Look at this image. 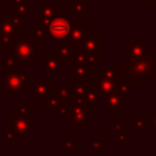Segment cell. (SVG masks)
<instances>
[{"label": "cell", "mask_w": 156, "mask_h": 156, "mask_svg": "<svg viewBox=\"0 0 156 156\" xmlns=\"http://www.w3.org/2000/svg\"><path fill=\"white\" fill-rule=\"evenodd\" d=\"M58 117L63 119L66 126L69 127L72 130H80L84 126H87L90 121L88 113L74 101L69 102L68 107H65L58 113Z\"/></svg>", "instance_id": "3957f363"}, {"label": "cell", "mask_w": 156, "mask_h": 156, "mask_svg": "<svg viewBox=\"0 0 156 156\" xmlns=\"http://www.w3.org/2000/svg\"><path fill=\"white\" fill-rule=\"evenodd\" d=\"M55 84L54 80H33L32 82V95L39 104H43L51 94Z\"/></svg>", "instance_id": "30bf717a"}, {"label": "cell", "mask_w": 156, "mask_h": 156, "mask_svg": "<svg viewBox=\"0 0 156 156\" xmlns=\"http://www.w3.org/2000/svg\"><path fill=\"white\" fill-rule=\"evenodd\" d=\"M84 52H85V51H84ZM85 57H87V61H88L91 66H94L95 63H98V62H99V55H98V54L85 52Z\"/></svg>", "instance_id": "d6a6232c"}, {"label": "cell", "mask_w": 156, "mask_h": 156, "mask_svg": "<svg viewBox=\"0 0 156 156\" xmlns=\"http://www.w3.org/2000/svg\"><path fill=\"white\" fill-rule=\"evenodd\" d=\"M152 66H154V72H155V74H156V54H155V58H154V63H152Z\"/></svg>", "instance_id": "ab89813d"}, {"label": "cell", "mask_w": 156, "mask_h": 156, "mask_svg": "<svg viewBox=\"0 0 156 156\" xmlns=\"http://www.w3.org/2000/svg\"><path fill=\"white\" fill-rule=\"evenodd\" d=\"M57 94H58L60 99H62L66 104H69V102L73 100V87H72V85L60 87Z\"/></svg>", "instance_id": "cb8c5ba5"}, {"label": "cell", "mask_w": 156, "mask_h": 156, "mask_svg": "<svg viewBox=\"0 0 156 156\" xmlns=\"http://www.w3.org/2000/svg\"><path fill=\"white\" fill-rule=\"evenodd\" d=\"M32 30H33V37L40 43L44 38H46L48 37V28H45V27H43V26H40V24H33L32 26Z\"/></svg>", "instance_id": "484cf974"}, {"label": "cell", "mask_w": 156, "mask_h": 156, "mask_svg": "<svg viewBox=\"0 0 156 156\" xmlns=\"http://www.w3.org/2000/svg\"><path fill=\"white\" fill-rule=\"evenodd\" d=\"M27 2V0H9V7L10 9H17L22 4Z\"/></svg>", "instance_id": "e575fe53"}, {"label": "cell", "mask_w": 156, "mask_h": 156, "mask_svg": "<svg viewBox=\"0 0 156 156\" xmlns=\"http://www.w3.org/2000/svg\"><path fill=\"white\" fill-rule=\"evenodd\" d=\"M15 112L20 113V115H24V116H33V110L30 107L27 106L26 102H16L15 104Z\"/></svg>", "instance_id": "4316f807"}, {"label": "cell", "mask_w": 156, "mask_h": 156, "mask_svg": "<svg viewBox=\"0 0 156 156\" xmlns=\"http://www.w3.org/2000/svg\"><path fill=\"white\" fill-rule=\"evenodd\" d=\"M32 74L27 72V69L20 71H9L4 72V88L9 91L11 98H15L16 91H26L27 82L32 80Z\"/></svg>", "instance_id": "277c9868"}, {"label": "cell", "mask_w": 156, "mask_h": 156, "mask_svg": "<svg viewBox=\"0 0 156 156\" xmlns=\"http://www.w3.org/2000/svg\"><path fill=\"white\" fill-rule=\"evenodd\" d=\"M4 72H5V67L2 63H0V74H4Z\"/></svg>", "instance_id": "f35d334b"}, {"label": "cell", "mask_w": 156, "mask_h": 156, "mask_svg": "<svg viewBox=\"0 0 156 156\" xmlns=\"http://www.w3.org/2000/svg\"><path fill=\"white\" fill-rule=\"evenodd\" d=\"M60 4L58 2H39L37 5V18L38 24L49 28L51 21L58 16Z\"/></svg>", "instance_id": "52a82bcc"}, {"label": "cell", "mask_w": 156, "mask_h": 156, "mask_svg": "<svg viewBox=\"0 0 156 156\" xmlns=\"http://www.w3.org/2000/svg\"><path fill=\"white\" fill-rule=\"evenodd\" d=\"M88 30L89 29H88L87 24L73 26V27H71V30H69V34H68L67 39L73 41V43H82V40L85 38Z\"/></svg>", "instance_id": "2e32d148"}, {"label": "cell", "mask_w": 156, "mask_h": 156, "mask_svg": "<svg viewBox=\"0 0 156 156\" xmlns=\"http://www.w3.org/2000/svg\"><path fill=\"white\" fill-rule=\"evenodd\" d=\"M58 88L60 87L55 85L52 91H51V94L49 95V98L43 102V107L46 108L48 112L51 113V115H54V113L58 115L61 112V110H63L66 107V102L62 99H60V96L57 94L58 93Z\"/></svg>", "instance_id": "4fadbf2b"}, {"label": "cell", "mask_w": 156, "mask_h": 156, "mask_svg": "<svg viewBox=\"0 0 156 156\" xmlns=\"http://www.w3.org/2000/svg\"><path fill=\"white\" fill-rule=\"evenodd\" d=\"M151 46H149L147 41H127L126 43V58L128 60H138L144 57Z\"/></svg>", "instance_id": "8fae6325"}, {"label": "cell", "mask_w": 156, "mask_h": 156, "mask_svg": "<svg viewBox=\"0 0 156 156\" xmlns=\"http://www.w3.org/2000/svg\"><path fill=\"white\" fill-rule=\"evenodd\" d=\"M60 147H74L76 146V143L72 140V138L69 135H66L65 139L62 141H60Z\"/></svg>", "instance_id": "1f68e13d"}, {"label": "cell", "mask_w": 156, "mask_h": 156, "mask_svg": "<svg viewBox=\"0 0 156 156\" xmlns=\"http://www.w3.org/2000/svg\"><path fill=\"white\" fill-rule=\"evenodd\" d=\"M99 98H100V95L94 89V87L93 85H88L87 87V90H85V94H84V99H85V101L93 108L99 107Z\"/></svg>", "instance_id": "ffe728a7"}, {"label": "cell", "mask_w": 156, "mask_h": 156, "mask_svg": "<svg viewBox=\"0 0 156 156\" xmlns=\"http://www.w3.org/2000/svg\"><path fill=\"white\" fill-rule=\"evenodd\" d=\"M54 52L62 58H71L72 52H73V41H71L68 39L62 40L60 43V45L54 49Z\"/></svg>", "instance_id": "e0dca14e"}, {"label": "cell", "mask_w": 156, "mask_h": 156, "mask_svg": "<svg viewBox=\"0 0 156 156\" xmlns=\"http://www.w3.org/2000/svg\"><path fill=\"white\" fill-rule=\"evenodd\" d=\"M87 87H88V85H82V84H76V85H73V99L83 98L84 94H85Z\"/></svg>", "instance_id": "f546056e"}, {"label": "cell", "mask_w": 156, "mask_h": 156, "mask_svg": "<svg viewBox=\"0 0 156 156\" xmlns=\"http://www.w3.org/2000/svg\"><path fill=\"white\" fill-rule=\"evenodd\" d=\"M115 80H116V89H115V91L117 94H119L121 96H124L127 99L133 95L132 85L126 79H115Z\"/></svg>", "instance_id": "d6986e66"}, {"label": "cell", "mask_w": 156, "mask_h": 156, "mask_svg": "<svg viewBox=\"0 0 156 156\" xmlns=\"http://www.w3.org/2000/svg\"><path fill=\"white\" fill-rule=\"evenodd\" d=\"M65 68V58L55 52L43 54V73L44 76H58Z\"/></svg>", "instance_id": "ba28073f"}, {"label": "cell", "mask_w": 156, "mask_h": 156, "mask_svg": "<svg viewBox=\"0 0 156 156\" xmlns=\"http://www.w3.org/2000/svg\"><path fill=\"white\" fill-rule=\"evenodd\" d=\"M104 140L105 138L102 135H94L93 139L87 143V146L88 147H101L104 144Z\"/></svg>", "instance_id": "f1b7e54d"}, {"label": "cell", "mask_w": 156, "mask_h": 156, "mask_svg": "<svg viewBox=\"0 0 156 156\" xmlns=\"http://www.w3.org/2000/svg\"><path fill=\"white\" fill-rule=\"evenodd\" d=\"M155 50H151L141 58L138 60H128L121 58V68L119 72L124 76L126 80L132 87H140L143 85L144 80H154L155 72H154V58H155Z\"/></svg>", "instance_id": "6da1fadb"}, {"label": "cell", "mask_w": 156, "mask_h": 156, "mask_svg": "<svg viewBox=\"0 0 156 156\" xmlns=\"http://www.w3.org/2000/svg\"><path fill=\"white\" fill-rule=\"evenodd\" d=\"M71 23L65 17V16H56L49 28H48V37L46 39L50 43H55V41H62L65 39H67L69 30H71Z\"/></svg>", "instance_id": "5b68a950"}, {"label": "cell", "mask_w": 156, "mask_h": 156, "mask_svg": "<svg viewBox=\"0 0 156 156\" xmlns=\"http://www.w3.org/2000/svg\"><path fill=\"white\" fill-rule=\"evenodd\" d=\"M143 2H151L154 5V7L156 9V0H143Z\"/></svg>", "instance_id": "74e56055"}, {"label": "cell", "mask_w": 156, "mask_h": 156, "mask_svg": "<svg viewBox=\"0 0 156 156\" xmlns=\"http://www.w3.org/2000/svg\"><path fill=\"white\" fill-rule=\"evenodd\" d=\"M115 136H116L119 146L126 147L127 146V126L122 124L119 128H117L115 130Z\"/></svg>", "instance_id": "d4e9b609"}, {"label": "cell", "mask_w": 156, "mask_h": 156, "mask_svg": "<svg viewBox=\"0 0 156 156\" xmlns=\"http://www.w3.org/2000/svg\"><path fill=\"white\" fill-rule=\"evenodd\" d=\"M116 72H117V68L115 67L113 63H105L104 67L98 71V76L99 78L116 79Z\"/></svg>", "instance_id": "44dd1931"}, {"label": "cell", "mask_w": 156, "mask_h": 156, "mask_svg": "<svg viewBox=\"0 0 156 156\" xmlns=\"http://www.w3.org/2000/svg\"><path fill=\"white\" fill-rule=\"evenodd\" d=\"M69 78L72 82L76 84H82V85H88V77L93 74L88 68H85L82 65H78L73 61L69 63Z\"/></svg>", "instance_id": "5bb4252c"}, {"label": "cell", "mask_w": 156, "mask_h": 156, "mask_svg": "<svg viewBox=\"0 0 156 156\" xmlns=\"http://www.w3.org/2000/svg\"><path fill=\"white\" fill-rule=\"evenodd\" d=\"M154 146H155V147H156V141H155V143H154Z\"/></svg>", "instance_id": "b9f144b4"}, {"label": "cell", "mask_w": 156, "mask_h": 156, "mask_svg": "<svg viewBox=\"0 0 156 156\" xmlns=\"http://www.w3.org/2000/svg\"><path fill=\"white\" fill-rule=\"evenodd\" d=\"M69 10H71V13L74 15L77 20H80L83 17V15L88 13V4L82 0H76V1L71 2Z\"/></svg>", "instance_id": "ac0fdd59"}, {"label": "cell", "mask_w": 156, "mask_h": 156, "mask_svg": "<svg viewBox=\"0 0 156 156\" xmlns=\"http://www.w3.org/2000/svg\"><path fill=\"white\" fill-rule=\"evenodd\" d=\"M146 118H147V122H149V124H150V126H152V127H154V129L156 130V113H155V112H152V113H149Z\"/></svg>", "instance_id": "d590c367"}, {"label": "cell", "mask_w": 156, "mask_h": 156, "mask_svg": "<svg viewBox=\"0 0 156 156\" xmlns=\"http://www.w3.org/2000/svg\"><path fill=\"white\" fill-rule=\"evenodd\" d=\"M122 124H123V123H122V121H121L119 118H116V119H115V122H113L112 124H110V126H108V129H110L111 132H115V130H116L117 128H119Z\"/></svg>", "instance_id": "8d00e7d4"}, {"label": "cell", "mask_w": 156, "mask_h": 156, "mask_svg": "<svg viewBox=\"0 0 156 156\" xmlns=\"http://www.w3.org/2000/svg\"><path fill=\"white\" fill-rule=\"evenodd\" d=\"M150 127L149 122H147V118H145L141 113H138L133 119H132V129L134 130H147Z\"/></svg>", "instance_id": "7402d4cb"}, {"label": "cell", "mask_w": 156, "mask_h": 156, "mask_svg": "<svg viewBox=\"0 0 156 156\" xmlns=\"http://www.w3.org/2000/svg\"><path fill=\"white\" fill-rule=\"evenodd\" d=\"M2 65H4V67H5V69H9V71H15V68H16V62H15V60L13 58H11V57H9V56H4V62H2Z\"/></svg>", "instance_id": "4dcf8cb0"}, {"label": "cell", "mask_w": 156, "mask_h": 156, "mask_svg": "<svg viewBox=\"0 0 156 156\" xmlns=\"http://www.w3.org/2000/svg\"><path fill=\"white\" fill-rule=\"evenodd\" d=\"M4 18L10 21L11 23L18 26V27H22L23 24H27V16L20 15V13H16V12L15 13H6L4 16Z\"/></svg>", "instance_id": "603a6c76"}, {"label": "cell", "mask_w": 156, "mask_h": 156, "mask_svg": "<svg viewBox=\"0 0 156 156\" xmlns=\"http://www.w3.org/2000/svg\"><path fill=\"white\" fill-rule=\"evenodd\" d=\"M93 87L98 91V94L102 98L115 93L116 89V80L115 79H105V78H98L93 80Z\"/></svg>", "instance_id": "9a60e30c"}, {"label": "cell", "mask_w": 156, "mask_h": 156, "mask_svg": "<svg viewBox=\"0 0 156 156\" xmlns=\"http://www.w3.org/2000/svg\"><path fill=\"white\" fill-rule=\"evenodd\" d=\"M16 134L9 128L7 130L4 132V141H15L16 140Z\"/></svg>", "instance_id": "836d02e7"}, {"label": "cell", "mask_w": 156, "mask_h": 156, "mask_svg": "<svg viewBox=\"0 0 156 156\" xmlns=\"http://www.w3.org/2000/svg\"><path fill=\"white\" fill-rule=\"evenodd\" d=\"M104 107L107 108L111 115H118L122 108L127 107V98L121 96L115 91L104 98Z\"/></svg>", "instance_id": "7c38bea8"}, {"label": "cell", "mask_w": 156, "mask_h": 156, "mask_svg": "<svg viewBox=\"0 0 156 156\" xmlns=\"http://www.w3.org/2000/svg\"><path fill=\"white\" fill-rule=\"evenodd\" d=\"M154 112H155V113H156V107H155V108H154Z\"/></svg>", "instance_id": "7bdbcfd3"}, {"label": "cell", "mask_w": 156, "mask_h": 156, "mask_svg": "<svg viewBox=\"0 0 156 156\" xmlns=\"http://www.w3.org/2000/svg\"><path fill=\"white\" fill-rule=\"evenodd\" d=\"M9 127L17 136H30L32 135V117L10 113L9 116Z\"/></svg>", "instance_id": "8992f818"}, {"label": "cell", "mask_w": 156, "mask_h": 156, "mask_svg": "<svg viewBox=\"0 0 156 156\" xmlns=\"http://www.w3.org/2000/svg\"><path fill=\"white\" fill-rule=\"evenodd\" d=\"M82 50L85 52H91V54H101L105 51V40L104 37L101 35H95L93 30H88L85 38L80 43Z\"/></svg>", "instance_id": "9c48e42d"}, {"label": "cell", "mask_w": 156, "mask_h": 156, "mask_svg": "<svg viewBox=\"0 0 156 156\" xmlns=\"http://www.w3.org/2000/svg\"><path fill=\"white\" fill-rule=\"evenodd\" d=\"M4 49H5V46L1 44V41H0V52H2L4 51Z\"/></svg>", "instance_id": "60d3db41"}, {"label": "cell", "mask_w": 156, "mask_h": 156, "mask_svg": "<svg viewBox=\"0 0 156 156\" xmlns=\"http://www.w3.org/2000/svg\"><path fill=\"white\" fill-rule=\"evenodd\" d=\"M15 12L16 13H20V15L27 16V15H29V13L33 12V4H30V2L27 1V2L22 4L21 6H18L17 9H15Z\"/></svg>", "instance_id": "83f0119b"}, {"label": "cell", "mask_w": 156, "mask_h": 156, "mask_svg": "<svg viewBox=\"0 0 156 156\" xmlns=\"http://www.w3.org/2000/svg\"><path fill=\"white\" fill-rule=\"evenodd\" d=\"M38 40L33 35H20L11 45L6 46L2 51L4 56H9L15 60V62H26L30 65L34 58H37V45Z\"/></svg>", "instance_id": "7a4b0ae2"}]
</instances>
